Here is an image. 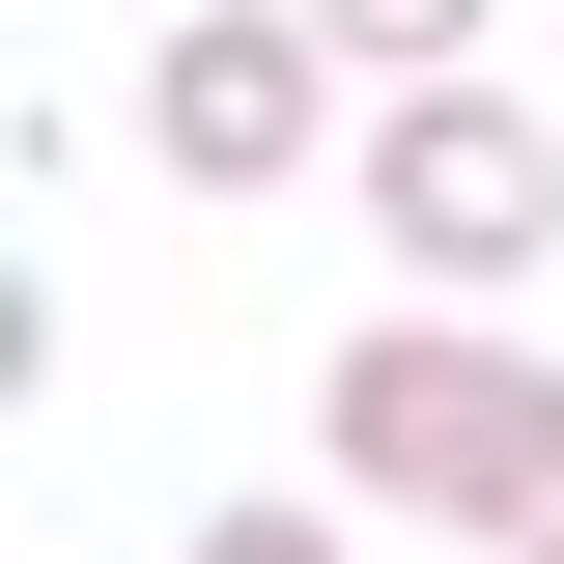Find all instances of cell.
I'll return each mask as SVG.
<instances>
[{"instance_id":"6da1fadb","label":"cell","mask_w":564,"mask_h":564,"mask_svg":"<svg viewBox=\"0 0 564 564\" xmlns=\"http://www.w3.org/2000/svg\"><path fill=\"white\" fill-rule=\"evenodd\" d=\"M311 452H339L367 508L508 536V564L564 536V367H536V339H480V311H367V339H339V395H311Z\"/></svg>"},{"instance_id":"7a4b0ae2","label":"cell","mask_w":564,"mask_h":564,"mask_svg":"<svg viewBox=\"0 0 564 564\" xmlns=\"http://www.w3.org/2000/svg\"><path fill=\"white\" fill-rule=\"evenodd\" d=\"M367 226H395L423 282H536L564 254V141L508 113V85H395V113H367Z\"/></svg>"},{"instance_id":"3957f363","label":"cell","mask_w":564,"mask_h":564,"mask_svg":"<svg viewBox=\"0 0 564 564\" xmlns=\"http://www.w3.org/2000/svg\"><path fill=\"white\" fill-rule=\"evenodd\" d=\"M311 113H339V29H311V0H198V29L141 57V141H170L198 198H282Z\"/></svg>"},{"instance_id":"277c9868","label":"cell","mask_w":564,"mask_h":564,"mask_svg":"<svg viewBox=\"0 0 564 564\" xmlns=\"http://www.w3.org/2000/svg\"><path fill=\"white\" fill-rule=\"evenodd\" d=\"M339 57H423V85H480V0H311Z\"/></svg>"},{"instance_id":"5b68a950","label":"cell","mask_w":564,"mask_h":564,"mask_svg":"<svg viewBox=\"0 0 564 564\" xmlns=\"http://www.w3.org/2000/svg\"><path fill=\"white\" fill-rule=\"evenodd\" d=\"M198 564H339V508H198Z\"/></svg>"},{"instance_id":"8992f818","label":"cell","mask_w":564,"mask_h":564,"mask_svg":"<svg viewBox=\"0 0 564 564\" xmlns=\"http://www.w3.org/2000/svg\"><path fill=\"white\" fill-rule=\"evenodd\" d=\"M536 564H564V536H536Z\"/></svg>"}]
</instances>
